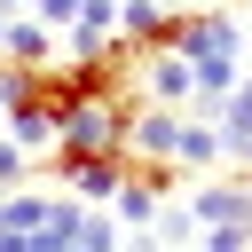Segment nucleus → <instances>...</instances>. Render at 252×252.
<instances>
[{
    "instance_id": "nucleus-13",
    "label": "nucleus",
    "mask_w": 252,
    "mask_h": 252,
    "mask_svg": "<svg viewBox=\"0 0 252 252\" xmlns=\"http://www.w3.org/2000/svg\"><path fill=\"white\" fill-rule=\"evenodd\" d=\"M24 173H32V150H16V142L0 134V189H16Z\"/></svg>"
},
{
    "instance_id": "nucleus-7",
    "label": "nucleus",
    "mask_w": 252,
    "mask_h": 252,
    "mask_svg": "<svg viewBox=\"0 0 252 252\" xmlns=\"http://www.w3.org/2000/svg\"><path fill=\"white\" fill-rule=\"evenodd\" d=\"M213 126H220V158L244 165V150H252V79H236V94L213 110Z\"/></svg>"
},
{
    "instance_id": "nucleus-9",
    "label": "nucleus",
    "mask_w": 252,
    "mask_h": 252,
    "mask_svg": "<svg viewBox=\"0 0 252 252\" xmlns=\"http://www.w3.org/2000/svg\"><path fill=\"white\" fill-rule=\"evenodd\" d=\"M189 165H197V173H205V165H220V126H205V118H189V126H181V173H189Z\"/></svg>"
},
{
    "instance_id": "nucleus-14",
    "label": "nucleus",
    "mask_w": 252,
    "mask_h": 252,
    "mask_svg": "<svg viewBox=\"0 0 252 252\" xmlns=\"http://www.w3.org/2000/svg\"><path fill=\"white\" fill-rule=\"evenodd\" d=\"M16 252H71V236H63V228H47V236H24Z\"/></svg>"
},
{
    "instance_id": "nucleus-1",
    "label": "nucleus",
    "mask_w": 252,
    "mask_h": 252,
    "mask_svg": "<svg viewBox=\"0 0 252 252\" xmlns=\"http://www.w3.org/2000/svg\"><path fill=\"white\" fill-rule=\"evenodd\" d=\"M134 110H142V94H118V102H79V110H63V142H55V158H126Z\"/></svg>"
},
{
    "instance_id": "nucleus-11",
    "label": "nucleus",
    "mask_w": 252,
    "mask_h": 252,
    "mask_svg": "<svg viewBox=\"0 0 252 252\" xmlns=\"http://www.w3.org/2000/svg\"><path fill=\"white\" fill-rule=\"evenodd\" d=\"M197 252H252V220H220V228H205Z\"/></svg>"
},
{
    "instance_id": "nucleus-2",
    "label": "nucleus",
    "mask_w": 252,
    "mask_h": 252,
    "mask_svg": "<svg viewBox=\"0 0 252 252\" xmlns=\"http://www.w3.org/2000/svg\"><path fill=\"white\" fill-rule=\"evenodd\" d=\"M173 55H181L189 71L244 63V32H236V16H220V8H181V24H173Z\"/></svg>"
},
{
    "instance_id": "nucleus-12",
    "label": "nucleus",
    "mask_w": 252,
    "mask_h": 252,
    "mask_svg": "<svg viewBox=\"0 0 252 252\" xmlns=\"http://www.w3.org/2000/svg\"><path fill=\"white\" fill-rule=\"evenodd\" d=\"M79 8H87V0H32V16H39L47 32H71V24H79Z\"/></svg>"
},
{
    "instance_id": "nucleus-4",
    "label": "nucleus",
    "mask_w": 252,
    "mask_h": 252,
    "mask_svg": "<svg viewBox=\"0 0 252 252\" xmlns=\"http://www.w3.org/2000/svg\"><path fill=\"white\" fill-rule=\"evenodd\" d=\"M47 165H55V181H63L79 205H110V197L126 189V158H55V150H47Z\"/></svg>"
},
{
    "instance_id": "nucleus-8",
    "label": "nucleus",
    "mask_w": 252,
    "mask_h": 252,
    "mask_svg": "<svg viewBox=\"0 0 252 252\" xmlns=\"http://www.w3.org/2000/svg\"><path fill=\"white\" fill-rule=\"evenodd\" d=\"M0 55H8V63H24V71H39V63H55V55H63V39H55V32L32 16V24H8Z\"/></svg>"
},
{
    "instance_id": "nucleus-6",
    "label": "nucleus",
    "mask_w": 252,
    "mask_h": 252,
    "mask_svg": "<svg viewBox=\"0 0 252 252\" xmlns=\"http://www.w3.org/2000/svg\"><path fill=\"white\" fill-rule=\"evenodd\" d=\"M134 79H142V94H158L165 110H189V102H197V71H189V63H181L173 47L142 55V71H134Z\"/></svg>"
},
{
    "instance_id": "nucleus-3",
    "label": "nucleus",
    "mask_w": 252,
    "mask_h": 252,
    "mask_svg": "<svg viewBox=\"0 0 252 252\" xmlns=\"http://www.w3.org/2000/svg\"><path fill=\"white\" fill-rule=\"evenodd\" d=\"M181 110H165V102H142L134 110V134H126V158H150V165H181Z\"/></svg>"
},
{
    "instance_id": "nucleus-5",
    "label": "nucleus",
    "mask_w": 252,
    "mask_h": 252,
    "mask_svg": "<svg viewBox=\"0 0 252 252\" xmlns=\"http://www.w3.org/2000/svg\"><path fill=\"white\" fill-rule=\"evenodd\" d=\"M181 205H189V220H197V236H205V228H220V220H252V181H197Z\"/></svg>"
},
{
    "instance_id": "nucleus-10",
    "label": "nucleus",
    "mask_w": 252,
    "mask_h": 252,
    "mask_svg": "<svg viewBox=\"0 0 252 252\" xmlns=\"http://www.w3.org/2000/svg\"><path fill=\"white\" fill-rule=\"evenodd\" d=\"M158 205H165V197H150V189H134V181H126V189L110 197V220H118V228H150V220H158Z\"/></svg>"
}]
</instances>
